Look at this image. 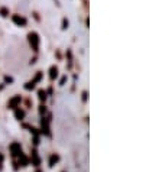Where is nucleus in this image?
<instances>
[{
    "instance_id": "1",
    "label": "nucleus",
    "mask_w": 162,
    "mask_h": 172,
    "mask_svg": "<svg viewBox=\"0 0 162 172\" xmlns=\"http://www.w3.org/2000/svg\"><path fill=\"white\" fill-rule=\"evenodd\" d=\"M57 161H58V156L57 155H54V156H51V166H52V165H54V162H57Z\"/></svg>"
},
{
    "instance_id": "2",
    "label": "nucleus",
    "mask_w": 162,
    "mask_h": 172,
    "mask_svg": "<svg viewBox=\"0 0 162 172\" xmlns=\"http://www.w3.org/2000/svg\"><path fill=\"white\" fill-rule=\"evenodd\" d=\"M15 22H17V23H22V25H25V19H19V17H15Z\"/></svg>"
},
{
    "instance_id": "3",
    "label": "nucleus",
    "mask_w": 162,
    "mask_h": 172,
    "mask_svg": "<svg viewBox=\"0 0 162 172\" xmlns=\"http://www.w3.org/2000/svg\"><path fill=\"white\" fill-rule=\"evenodd\" d=\"M55 75H57V68H52V70H51V77L54 78Z\"/></svg>"
},
{
    "instance_id": "4",
    "label": "nucleus",
    "mask_w": 162,
    "mask_h": 172,
    "mask_svg": "<svg viewBox=\"0 0 162 172\" xmlns=\"http://www.w3.org/2000/svg\"><path fill=\"white\" fill-rule=\"evenodd\" d=\"M39 97H41V98H45V93H44V91H39Z\"/></svg>"
},
{
    "instance_id": "5",
    "label": "nucleus",
    "mask_w": 162,
    "mask_h": 172,
    "mask_svg": "<svg viewBox=\"0 0 162 172\" xmlns=\"http://www.w3.org/2000/svg\"><path fill=\"white\" fill-rule=\"evenodd\" d=\"M16 116H17V117H23V113H22V111H17Z\"/></svg>"
}]
</instances>
